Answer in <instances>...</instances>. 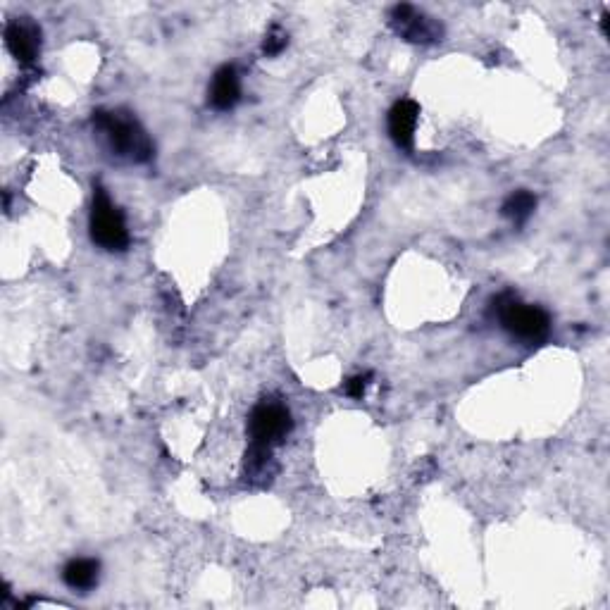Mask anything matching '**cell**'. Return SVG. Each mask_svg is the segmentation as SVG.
<instances>
[{
	"mask_svg": "<svg viewBox=\"0 0 610 610\" xmlns=\"http://www.w3.org/2000/svg\"><path fill=\"white\" fill-rule=\"evenodd\" d=\"M93 127L103 134L112 153L122 155L132 163H148L153 158L155 148L151 136L129 112L96 110L93 112Z\"/></svg>",
	"mask_w": 610,
	"mask_h": 610,
	"instance_id": "6da1fadb",
	"label": "cell"
},
{
	"mask_svg": "<svg viewBox=\"0 0 610 610\" xmlns=\"http://www.w3.org/2000/svg\"><path fill=\"white\" fill-rule=\"evenodd\" d=\"M491 313L501 322V327L515 339L527 341V344H537L549 336L551 317L539 305H527L518 301V296L501 294L491 303Z\"/></svg>",
	"mask_w": 610,
	"mask_h": 610,
	"instance_id": "7a4b0ae2",
	"label": "cell"
},
{
	"mask_svg": "<svg viewBox=\"0 0 610 610\" xmlns=\"http://www.w3.org/2000/svg\"><path fill=\"white\" fill-rule=\"evenodd\" d=\"M91 239L105 251H124L129 246V229L115 203L110 201L108 191L101 184L93 189V208H91Z\"/></svg>",
	"mask_w": 610,
	"mask_h": 610,
	"instance_id": "3957f363",
	"label": "cell"
},
{
	"mask_svg": "<svg viewBox=\"0 0 610 610\" xmlns=\"http://www.w3.org/2000/svg\"><path fill=\"white\" fill-rule=\"evenodd\" d=\"M291 429H294V420H291L289 408L277 401L258 403L248 417V437H251V444L258 446L275 448L289 437Z\"/></svg>",
	"mask_w": 610,
	"mask_h": 610,
	"instance_id": "277c9868",
	"label": "cell"
},
{
	"mask_svg": "<svg viewBox=\"0 0 610 610\" xmlns=\"http://www.w3.org/2000/svg\"><path fill=\"white\" fill-rule=\"evenodd\" d=\"M389 24L408 43H437L444 36V27H441L439 20H434V17L425 15V12L408 3L394 5L389 10Z\"/></svg>",
	"mask_w": 610,
	"mask_h": 610,
	"instance_id": "5b68a950",
	"label": "cell"
},
{
	"mask_svg": "<svg viewBox=\"0 0 610 610\" xmlns=\"http://www.w3.org/2000/svg\"><path fill=\"white\" fill-rule=\"evenodd\" d=\"M5 46H8V51L17 60L24 62V65H31V62L39 58L41 31L31 22H8V27H5Z\"/></svg>",
	"mask_w": 610,
	"mask_h": 610,
	"instance_id": "8992f818",
	"label": "cell"
},
{
	"mask_svg": "<svg viewBox=\"0 0 610 610\" xmlns=\"http://www.w3.org/2000/svg\"><path fill=\"white\" fill-rule=\"evenodd\" d=\"M417 117H420V105L410 98H401L389 110V136L401 151H413Z\"/></svg>",
	"mask_w": 610,
	"mask_h": 610,
	"instance_id": "52a82bcc",
	"label": "cell"
},
{
	"mask_svg": "<svg viewBox=\"0 0 610 610\" xmlns=\"http://www.w3.org/2000/svg\"><path fill=\"white\" fill-rule=\"evenodd\" d=\"M241 98L239 72L232 65H224L215 72L213 84H210V105L215 110H232Z\"/></svg>",
	"mask_w": 610,
	"mask_h": 610,
	"instance_id": "ba28073f",
	"label": "cell"
},
{
	"mask_svg": "<svg viewBox=\"0 0 610 610\" xmlns=\"http://www.w3.org/2000/svg\"><path fill=\"white\" fill-rule=\"evenodd\" d=\"M98 577H101V563L93 558H74L62 570V580H65L67 587L79 591L96 587Z\"/></svg>",
	"mask_w": 610,
	"mask_h": 610,
	"instance_id": "9c48e42d",
	"label": "cell"
},
{
	"mask_svg": "<svg viewBox=\"0 0 610 610\" xmlns=\"http://www.w3.org/2000/svg\"><path fill=\"white\" fill-rule=\"evenodd\" d=\"M244 475L248 482H267L272 475V448L251 444L244 458Z\"/></svg>",
	"mask_w": 610,
	"mask_h": 610,
	"instance_id": "30bf717a",
	"label": "cell"
},
{
	"mask_svg": "<svg viewBox=\"0 0 610 610\" xmlns=\"http://www.w3.org/2000/svg\"><path fill=\"white\" fill-rule=\"evenodd\" d=\"M534 208H537V196L529 194V191H525V189H520L503 201L501 215L508 217V220H513L515 224H525L529 220V215L534 213Z\"/></svg>",
	"mask_w": 610,
	"mask_h": 610,
	"instance_id": "8fae6325",
	"label": "cell"
},
{
	"mask_svg": "<svg viewBox=\"0 0 610 610\" xmlns=\"http://www.w3.org/2000/svg\"><path fill=\"white\" fill-rule=\"evenodd\" d=\"M286 46H289V36H286V31L279 27V24H275V27L265 34L263 53L270 55V58H275V55L282 53Z\"/></svg>",
	"mask_w": 610,
	"mask_h": 610,
	"instance_id": "7c38bea8",
	"label": "cell"
},
{
	"mask_svg": "<svg viewBox=\"0 0 610 610\" xmlns=\"http://www.w3.org/2000/svg\"><path fill=\"white\" fill-rule=\"evenodd\" d=\"M370 382H372V372H365V375L351 377L344 384V394L351 396V398H363L367 387H370Z\"/></svg>",
	"mask_w": 610,
	"mask_h": 610,
	"instance_id": "4fadbf2b",
	"label": "cell"
}]
</instances>
